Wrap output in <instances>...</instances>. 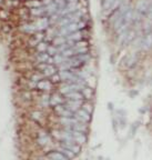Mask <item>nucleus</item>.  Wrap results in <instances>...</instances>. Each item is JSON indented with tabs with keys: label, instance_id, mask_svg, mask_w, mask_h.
Masks as SVG:
<instances>
[{
	"label": "nucleus",
	"instance_id": "obj_20",
	"mask_svg": "<svg viewBox=\"0 0 152 160\" xmlns=\"http://www.w3.org/2000/svg\"><path fill=\"white\" fill-rule=\"evenodd\" d=\"M22 29H24V31H27V32H35V31H37V30H36V27L33 26V24H26V26L22 27Z\"/></svg>",
	"mask_w": 152,
	"mask_h": 160
},
{
	"label": "nucleus",
	"instance_id": "obj_24",
	"mask_svg": "<svg viewBox=\"0 0 152 160\" xmlns=\"http://www.w3.org/2000/svg\"><path fill=\"white\" fill-rule=\"evenodd\" d=\"M59 80H60V76H59V73L58 75H52V78H51V82H58Z\"/></svg>",
	"mask_w": 152,
	"mask_h": 160
},
{
	"label": "nucleus",
	"instance_id": "obj_25",
	"mask_svg": "<svg viewBox=\"0 0 152 160\" xmlns=\"http://www.w3.org/2000/svg\"><path fill=\"white\" fill-rule=\"evenodd\" d=\"M47 141H48L47 136H45V138H39V139H38V142H39L40 144H47Z\"/></svg>",
	"mask_w": 152,
	"mask_h": 160
},
{
	"label": "nucleus",
	"instance_id": "obj_22",
	"mask_svg": "<svg viewBox=\"0 0 152 160\" xmlns=\"http://www.w3.org/2000/svg\"><path fill=\"white\" fill-rule=\"evenodd\" d=\"M136 61V57H133V55H131V56H129L128 58L125 59V62H127V66H130V64H132V62Z\"/></svg>",
	"mask_w": 152,
	"mask_h": 160
},
{
	"label": "nucleus",
	"instance_id": "obj_14",
	"mask_svg": "<svg viewBox=\"0 0 152 160\" xmlns=\"http://www.w3.org/2000/svg\"><path fill=\"white\" fill-rule=\"evenodd\" d=\"M50 102L51 104H54V106H57V104H60L62 102V99L58 96V95H54V96L50 98Z\"/></svg>",
	"mask_w": 152,
	"mask_h": 160
},
{
	"label": "nucleus",
	"instance_id": "obj_18",
	"mask_svg": "<svg viewBox=\"0 0 152 160\" xmlns=\"http://www.w3.org/2000/svg\"><path fill=\"white\" fill-rule=\"evenodd\" d=\"M37 49L39 50V52H45V51L48 49V45L46 42H41L40 41V42L37 45Z\"/></svg>",
	"mask_w": 152,
	"mask_h": 160
},
{
	"label": "nucleus",
	"instance_id": "obj_9",
	"mask_svg": "<svg viewBox=\"0 0 152 160\" xmlns=\"http://www.w3.org/2000/svg\"><path fill=\"white\" fill-rule=\"evenodd\" d=\"M62 147H63V148H66V149L71 150V151H73L75 153H77V152L80 151V147L73 144L71 141H64L63 144H62Z\"/></svg>",
	"mask_w": 152,
	"mask_h": 160
},
{
	"label": "nucleus",
	"instance_id": "obj_6",
	"mask_svg": "<svg viewBox=\"0 0 152 160\" xmlns=\"http://www.w3.org/2000/svg\"><path fill=\"white\" fill-rule=\"evenodd\" d=\"M48 158H50V159H57V160H67L68 158L66 157V156L62 153L61 151H52L50 152V153H48V156H47Z\"/></svg>",
	"mask_w": 152,
	"mask_h": 160
},
{
	"label": "nucleus",
	"instance_id": "obj_5",
	"mask_svg": "<svg viewBox=\"0 0 152 160\" xmlns=\"http://www.w3.org/2000/svg\"><path fill=\"white\" fill-rule=\"evenodd\" d=\"M58 9L59 7L56 2H50L48 3L47 7H45V12L47 13V15H54V13H56L57 11H58Z\"/></svg>",
	"mask_w": 152,
	"mask_h": 160
},
{
	"label": "nucleus",
	"instance_id": "obj_11",
	"mask_svg": "<svg viewBox=\"0 0 152 160\" xmlns=\"http://www.w3.org/2000/svg\"><path fill=\"white\" fill-rule=\"evenodd\" d=\"M150 47H151V37H150V35H147L141 41V48L144 50H148Z\"/></svg>",
	"mask_w": 152,
	"mask_h": 160
},
{
	"label": "nucleus",
	"instance_id": "obj_12",
	"mask_svg": "<svg viewBox=\"0 0 152 160\" xmlns=\"http://www.w3.org/2000/svg\"><path fill=\"white\" fill-rule=\"evenodd\" d=\"M56 71H57V69L54 68V67L48 64V67H47L45 70H42V75L45 76V77H50V76L54 75V73H56Z\"/></svg>",
	"mask_w": 152,
	"mask_h": 160
},
{
	"label": "nucleus",
	"instance_id": "obj_19",
	"mask_svg": "<svg viewBox=\"0 0 152 160\" xmlns=\"http://www.w3.org/2000/svg\"><path fill=\"white\" fill-rule=\"evenodd\" d=\"M66 41L63 37H60V36H57L56 39H54V46H60Z\"/></svg>",
	"mask_w": 152,
	"mask_h": 160
},
{
	"label": "nucleus",
	"instance_id": "obj_2",
	"mask_svg": "<svg viewBox=\"0 0 152 160\" xmlns=\"http://www.w3.org/2000/svg\"><path fill=\"white\" fill-rule=\"evenodd\" d=\"M75 118L77 120H79V121H81V122H87V121L90 120V113L83 109L77 110V112H76V115H75Z\"/></svg>",
	"mask_w": 152,
	"mask_h": 160
},
{
	"label": "nucleus",
	"instance_id": "obj_23",
	"mask_svg": "<svg viewBox=\"0 0 152 160\" xmlns=\"http://www.w3.org/2000/svg\"><path fill=\"white\" fill-rule=\"evenodd\" d=\"M83 110H85L87 112L91 113V112H92V106H91V104H85V106H83Z\"/></svg>",
	"mask_w": 152,
	"mask_h": 160
},
{
	"label": "nucleus",
	"instance_id": "obj_15",
	"mask_svg": "<svg viewBox=\"0 0 152 160\" xmlns=\"http://www.w3.org/2000/svg\"><path fill=\"white\" fill-rule=\"evenodd\" d=\"M115 0H104L103 3H102V7H103V10L107 12L110 8H111V6L115 3Z\"/></svg>",
	"mask_w": 152,
	"mask_h": 160
},
{
	"label": "nucleus",
	"instance_id": "obj_16",
	"mask_svg": "<svg viewBox=\"0 0 152 160\" xmlns=\"http://www.w3.org/2000/svg\"><path fill=\"white\" fill-rule=\"evenodd\" d=\"M45 13V8H40V7H37V8H32L31 9V15H35V16H40Z\"/></svg>",
	"mask_w": 152,
	"mask_h": 160
},
{
	"label": "nucleus",
	"instance_id": "obj_8",
	"mask_svg": "<svg viewBox=\"0 0 152 160\" xmlns=\"http://www.w3.org/2000/svg\"><path fill=\"white\" fill-rule=\"evenodd\" d=\"M37 87L41 90H50L52 88V85H51V81H48V80H42L41 79L39 82H38Z\"/></svg>",
	"mask_w": 152,
	"mask_h": 160
},
{
	"label": "nucleus",
	"instance_id": "obj_13",
	"mask_svg": "<svg viewBox=\"0 0 152 160\" xmlns=\"http://www.w3.org/2000/svg\"><path fill=\"white\" fill-rule=\"evenodd\" d=\"M49 55L48 53H45V52H40L39 55L37 56V61L38 62H47V60L49 59Z\"/></svg>",
	"mask_w": 152,
	"mask_h": 160
},
{
	"label": "nucleus",
	"instance_id": "obj_3",
	"mask_svg": "<svg viewBox=\"0 0 152 160\" xmlns=\"http://www.w3.org/2000/svg\"><path fill=\"white\" fill-rule=\"evenodd\" d=\"M48 24H49V20L47 18H40V19H37L33 24V26L36 27V30L38 31H41L43 29H47L48 28Z\"/></svg>",
	"mask_w": 152,
	"mask_h": 160
},
{
	"label": "nucleus",
	"instance_id": "obj_21",
	"mask_svg": "<svg viewBox=\"0 0 152 160\" xmlns=\"http://www.w3.org/2000/svg\"><path fill=\"white\" fill-rule=\"evenodd\" d=\"M48 55L49 56H54V55H57L58 53V51H57V48L54 47V46H48Z\"/></svg>",
	"mask_w": 152,
	"mask_h": 160
},
{
	"label": "nucleus",
	"instance_id": "obj_1",
	"mask_svg": "<svg viewBox=\"0 0 152 160\" xmlns=\"http://www.w3.org/2000/svg\"><path fill=\"white\" fill-rule=\"evenodd\" d=\"M137 13L139 16H145L150 13V2L148 0H140L137 5Z\"/></svg>",
	"mask_w": 152,
	"mask_h": 160
},
{
	"label": "nucleus",
	"instance_id": "obj_17",
	"mask_svg": "<svg viewBox=\"0 0 152 160\" xmlns=\"http://www.w3.org/2000/svg\"><path fill=\"white\" fill-rule=\"evenodd\" d=\"M26 5H27L28 7H31V8H36V7H40L41 2L38 1V0H29V1H27Z\"/></svg>",
	"mask_w": 152,
	"mask_h": 160
},
{
	"label": "nucleus",
	"instance_id": "obj_10",
	"mask_svg": "<svg viewBox=\"0 0 152 160\" xmlns=\"http://www.w3.org/2000/svg\"><path fill=\"white\" fill-rule=\"evenodd\" d=\"M81 38H82V33H81V32H79V31H75V32H71V33H69V35H68L67 40L77 42V41H80Z\"/></svg>",
	"mask_w": 152,
	"mask_h": 160
},
{
	"label": "nucleus",
	"instance_id": "obj_7",
	"mask_svg": "<svg viewBox=\"0 0 152 160\" xmlns=\"http://www.w3.org/2000/svg\"><path fill=\"white\" fill-rule=\"evenodd\" d=\"M66 98L71 99V100H82L83 99V95L78 91H71V92L66 93Z\"/></svg>",
	"mask_w": 152,
	"mask_h": 160
},
{
	"label": "nucleus",
	"instance_id": "obj_4",
	"mask_svg": "<svg viewBox=\"0 0 152 160\" xmlns=\"http://www.w3.org/2000/svg\"><path fill=\"white\" fill-rule=\"evenodd\" d=\"M81 100H71V99H69V101L67 102V106H66V108H67L68 110H70L71 112L73 111H77L79 108L81 107Z\"/></svg>",
	"mask_w": 152,
	"mask_h": 160
}]
</instances>
